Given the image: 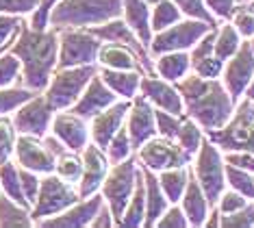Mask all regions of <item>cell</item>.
<instances>
[{"label":"cell","instance_id":"obj_1","mask_svg":"<svg viewBox=\"0 0 254 228\" xmlns=\"http://www.w3.org/2000/svg\"><path fill=\"white\" fill-rule=\"evenodd\" d=\"M9 50L22 63V85L44 91L59 61V31L53 26L33 28L24 22Z\"/></svg>","mask_w":254,"mask_h":228},{"label":"cell","instance_id":"obj_2","mask_svg":"<svg viewBox=\"0 0 254 228\" xmlns=\"http://www.w3.org/2000/svg\"><path fill=\"white\" fill-rule=\"evenodd\" d=\"M176 87L183 96L185 115L198 122L204 133L219 131L233 115L235 100L219 78H204L189 72Z\"/></svg>","mask_w":254,"mask_h":228},{"label":"cell","instance_id":"obj_3","mask_svg":"<svg viewBox=\"0 0 254 228\" xmlns=\"http://www.w3.org/2000/svg\"><path fill=\"white\" fill-rule=\"evenodd\" d=\"M122 15V0H57L48 11L53 28H89Z\"/></svg>","mask_w":254,"mask_h":228},{"label":"cell","instance_id":"obj_4","mask_svg":"<svg viewBox=\"0 0 254 228\" xmlns=\"http://www.w3.org/2000/svg\"><path fill=\"white\" fill-rule=\"evenodd\" d=\"M98 63L91 66H74V68H57L50 83L44 89L46 100L53 104L55 111H65L72 109L74 102L80 98V93L85 91V87L94 76L98 74Z\"/></svg>","mask_w":254,"mask_h":228},{"label":"cell","instance_id":"obj_5","mask_svg":"<svg viewBox=\"0 0 254 228\" xmlns=\"http://www.w3.org/2000/svg\"><path fill=\"white\" fill-rule=\"evenodd\" d=\"M206 137L222 152L228 150H248L254 152V102L241 98L235 104L230 120L219 131L206 133Z\"/></svg>","mask_w":254,"mask_h":228},{"label":"cell","instance_id":"obj_6","mask_svg":"<svg viewBox=\"0 0 254 228\" xmlns=\"http://www.w3.org/2000/svg\"><path fill=\"white\" fill-rule=\"evenodd\" d=\"M139 174H141L139 161H137V156L132 154L126 161L113 163V165L109 167L107 178L102 180L100 194L105 198V202L109 204V209L113 211L118 224H120V218H122L126 204L130 200L132 191H135V187H137Z\"/></svg>","mask_w":254,"mask_h":228},{"label":"cell","instance_id":"obj_7","mask_svg":"<svg viewBox=\"0 0 254 228\" xmlns=\"http://www.w3.org/2000/svg\"><path fill=\"white\" fill-rule=\"evenodd\" d=\"M191 163H193L191 165L193 176L202 185L211 207H215L222 191L226 189V161H224V152L206 137L198 148V152H195Z\"/></svg>","mask_w":254,"mask_h":228},{"label":"cell","instance_id":"obj_8","mask_svg":"<svg viewBox=\"0 0 254 228\" xmlns=\"http://www.w3.org/2000/svg\"><path fill=\"white\" fill-rule=\"evenodd\" d=\"M80 200L78 187L72 183H65L63 178H59L57 174H44L42 185H39V194L37 200L31 207V218L33 222L53 218V215L65 211L67 207H72L74 202Z\"/></svg>","mask_w":254,"mask_h":228},{"label":"cell","instance_id":"obj_9","mask_svg":"<svg viewBox=\"0 0 254 228\" xmlns=\"http://www.w3.org/2000/svg\"><path fill=\"white\" fill-rule=\"evenodd\" d=\"M211 28H213L211 24H206V22H202V20L183 17V20L176 22V24L154 33L152 42L148 46V52L152 57H157V55L172 52V50H191Z\"/></svg>","mask_w":254,"mask_h":228},{"label":"cell","instance_id":"obj_10","mask_svg":"<svg viewBox=\"0 0 254 228\" xmlns=\"http://www.w3.org/2000/svg\"><path fill=\"white\" fill-rule=\"evenodd\" d=\"M100 39L87 28H59V61L57 68L91 66L98 63Z\"/></svg>","mask_w":254,"mask_h":228},{"label":"cell","instance_id":"obj_11","mask_svg":"<svg viewBox=\"0 0 254 228\" xmlns=\"http://www.w3.org/2000/svg\"><path fill=\"white\" fill-rule=\"evenodd\" d=\"M135 156L141 165L150 167L152 172H163L170 167H181V165H189L193 161V156H189L176 139L170 137H161L154 135L148 142H143L139 148L135 150Z\"/></svg>","mask_w":254,"mask_h":228},{"label":"cell","instance_id":"obj_12","mask_svg":"<svg viewBox=\"0 0 254 228\" xmlns=\"http://www.w3.org/2000/svg\"><path fill=\"white\" fill-rule=\"evenodd\" d=\"M55 113L57 111L53 109V104L46 100L44 91H39L11 113V122H13L18 135L44 137L50 133V124H53Z\"/></svg>","mask_w":254,"mask_h":228},{"label":"cell","instance_id":"obj_13","mask_svg":"<svg viewBox=\"0 0 254 228\" xmlns=\"http://www.w3.org/2000/svg\"><path fill=\"white\" fill-rule=\"evenodd\" d=\"M252 76H254V52L250 48V42L244 39L239 50L224 63L222 76H219L226 91L230 93V98L235 100V104L246 96V89L250 85Z\"/></svg>","mask_w":254,"mask_h":228},{"label":"cell","instance_id":"obj_14","mask_svg":"<svg viewBox=\"0 0 254 228\" xmlns=\"http://www.w3.org/2000/svg\"><path fill=\"white\" fill-rule=\"evenodd\" d=\"M80 156H83V174H80L76 187L80 198H89L100 191L102 180L107 178L109 167H111V161H109L107 152L94 142H89L80 150Z\"/></svg>","mask_w":254,"mask_h":228},{"label":"cell","instance_id":"obj_15","mask_svg":"<svg viewBox=\"0 0 254 228\" xmlns=\"http://www.w3.org/2000/svg\"><path fill=\"white\" fill-rule=\"evenodd\" d=\"M13 156L20 167L33 169V172L42 174V176L55 172V154H53V150L46 146L44 137L18 135Z\"/></svg>","mask_w":254,"mask_h":228},{"label":"cell","instance_id":"obj_16","mask_svg":"<svg viewBox=\"0 0 254 228\" xmlns=\"http://www.w3.org/2000/svg\"><path fill=\"white\" fill-rule=\"evenodd\" d=\"M50 133H53L67 150H74V152H80L91 142L89 122L85 118H80V115H76L70 109L57 111L53 118V124H50Z\"/></svg>","mask_w":254,"mask_h":228},{"label":"cell","instance_id":"obj_17","mask_svg":"<svg viewBox=\"0 0 254 228\" xmlns=\"http://www.w3.org/2000/svg\"><path fill=\"white\" fill-rule=\"evenodd\" d=\"M105 204L102 194L89 196V198H80L78 202H74L72 207H67L65 211L53 215V218L39 220L35 226H44V228H85L91 224L94 215L98 213V209Z\"/></svg>","mask_w":254,"mask_h":228},{"label":"cell","instance_id":"obj_18","mask_svg":"<svg viewBox=\"0 0 254 228\" xmlns=\"http://www.w3.org/2000/svg\"><path fill=\"white\" fill-rule=\"evenodd\" d=\"M139 93L154 109H163L176 115H185L183 96L178 91L176 83H170V80L161 78L157 74H143Z\"/></svg>","mask_w":254,"mask_h":228},{"label":"cell","instance_id":"obj_19","mask_svg":"<svg viewBox=\"0 0 254 228\" xmlns=\"http://www.w3.org/2000/svg\"><path fill=\"white\" fill-rule=\"evenodd\" d=\"M87 31H89L91 35H96V37L100 39V42H115V44H124V46H128V48H132V50L137 52V55L141 57V61L146 63L148 72H150V74H154L148 48L141 44V39L135 35V31H132V28L124 22V17H122V15H120V17H113V20L105 22V24L89 26Z\"/></svg>","mask_w":254,"mask_h":228},{"label":"cell","instance_id":"obj_20","mask_svg":"<svg viewBox=\"0 0 254 228\" xmlns=\"http://www.w3.org/2000/svg\"><path fill=\"white\" fill-rule=\"evenodd\" d=\"M130 100L113 102L111 107H107L105 111H100L98 115L89 120V137L96 146H100L102 150H107L109 142L113 139V135L126 124V113H128Z\"/></svg>","mask_w":254,"mask_h":228},{"label":"cell","instance_id":"obj_21","mask_svg":"<svg viewBox=\"0 0 254 228\" xmlns=\"http://www.w3.org/2000/svg\"><path fill=\"white\" fill-rule=\"evenodd\" d=\"M126 131L130 135L132 148H139L143 142L157 135V120H154V107L141 93L130 100L128 113H126Z\"/></svg>","mask_w":254,"mask_h":228},{"label":"cell","instance_id":"obj_22","mask_svg":"<svg viewBox=\"0 0 254 228\" xmlns=\"http://www.w3.org/2000/svg\"><path fill=\"white\" fill-rule=\"evenodd\" d=\"M118 100H120L118 93L113 89H109V85L100 78V74H96L87 83L85 91L80 93V98L74 102V107L70 111H74L76 115H80V118H85L89 122L94 115H98L100 111H105L107 107H111V104Z\"/></svg>","mask_w":254,"mask_h":228},{"label":"cell","instance_id":"obj_23","mask_svg":"<svg viewBox=\"0 0 254 228\" xmlns=\"http://www.w3.org/2000/svg\"><path fill=\"white\" fill-rule=\"evenodd\" d=\"M213 39H215V28H211L198 44L189 50V59H191V72L204 78H219L224 70V63L213 52Z\"/></svg>","mask_w":254,"mask_h":228},{"label":"cell","instance_id":"obj_24","mask_svg":"<svg viewBox=\"0 0 254 228\" xmlns=\"http://www.w3.org/2000/svg\"><path fill=\"white\" fill-rule=\"evenodd\" d=\"M98 66L113 68V70H139L143 74H150L146 63L132 48L115 42H102L98 50Z\"/></svg>","mask_w":254,"mask_h":228},{"label":"cell","instance_id":"obj_25","mask_svg":"<svg viewBox=\"0 0 254 228\" xmlns=\"http://www.w3.org/2000/svg\"><path fill=\"white\" fill-rule=\"evenodd\" d=\"M178 204L183 207L185 215H187L189 226L200 228L204 224L206 215L211 211V202H209V198H206L204 189H202V185L198 183V178L193 176V172H191V176H189V183L185 187V194Z\"/></svg>","mask_w":254,"mask_h":228},{"label":"cell","instance_id":"obj_26","mask_svg":"<svg viewBox=\"0 0 254 228\" xmlns=\"http://www.w3.org/2000/svg\"><path fill=\"white\" fill-rule=\"evenodd\" d=\"M141 176H143V189H146V220H143V228H150L157 224V220L163 215V211L170 207V200L165 198L163 189H161L157 172L150 167L141 165Z\"/></svg>","mask_w":254,"mask_h":228},{"label":"cell","instance_id":"obj_27","mask_svg":"<svg viewBox=\"0 0 254 228\" xmlns=\"http://www.w3.org/2000/svg\"><path fill=\"white\" fill-rule=\"evenodd\" d=\"M150 15H152V4L146 0H122V17L128 24L135 35L141 39V44L150 46L152 42V24H150Z\"/></svg>","mask_w":254,"mask_h":228},{"label":"cell","instance_id":"obj_28","mask_svg":"<svg viewBox=\"0 0 254 228\" xmlns=\"http://www.w3.org/2000/svg\"><path fill=\"white\" fill-rule=\"evenodd\" d=\"M100 78L109 85V89L118 93L122 100H132L139 93L143 72L139 70H113V68H98Z\"/></svg>","mask_w":254,"mask_h":228},{"label":"cell","instance_id":"obj_29","mask_svg":"<svg viewBox=\"0 0 254 228\" xmlns=\"http://www.w3.org/2000/svg\"><path fill=\"white\" fill-rule=\"evenodd\" d=\"M154 74L161 78L170 80V83H178L185 76L191 72V59H189V50H172L157 55L152 61Z\"/></svg>","mask_w":254,"mask_h":228},{"label":"cell","instance_id":"obj_30","mask_svg":"<svg viewBox=\"0 0 254 228\" xmlns=\"http://www.w3.org/2000/svg\"><path fill=\"white\" fill-rule=\"evenodd\" d=\"M161 189H163L165 198L170 200V204L181 202V198L185 194V187L189 183V176H191V163L189 165H181V167H170L163 169V172L157 174Z\"/></svg>","mask_w":254,"mask_h":228},{"label":"cell","instance_id":"obj_31","mask_svg":"<svg viewBox=\"0 0 254 228\" xmlns=\"http://www.w3.org/2000/svg\"><path fill=\"white\" fill-rule=\"evenodd\" d=\"M35 226L31 218V209L0 194V228H26Z\"/></svg>","mask_w":254,"mask_h":228},{"label":"cell","instance_id":"obj_32","mask_svg":"<svg viewBox=\"0 0 254 228\" xmlns=\"http://www.w3.org/2000/svg\"><path fill=\"white\" fill-rule=\"evenodd\" d=\"M241 42H244V37L237 33V28L233 26V22H230V20H224V24H217V26H215L213 52H215V55H217L222 61H228L230 57H233L235 52L239 50Z\"/></svg>","mask_w":254,"mask_h":228},{"label":"cell","instance_id":"obj_33","mask_svg":"<svg viewBox=\"0 0 254 228\" xmlns=\"http://www.w3.org/2000/svg\"><path fill=\"white\" fill-rule=\"evenodd\" d=\"M143 220H146V189H143V176L139 174L137 187L132 191L128 204H126L122 218H120L118 226H126V228H141Z\"/></svg>","mask_w":254,"mask_h":228},{"label":"cell","instance_id":"obj_34","mask_svg":"<svg viewBox=\"0 0 254 228\" xmlns=\"http://www.w3.org/2000/svg\"><path fill=\"white\" fill-rule=\"evenodd\" d=\"M0 194L9 196L11 200L28 207L24 194H22V183H20V165L15 161H4L0 163ZM31 209V207H28Z\"/></svg>","mask_w":254,"mask_h":228},{"label":"cell","instance_id":"obj_35","mask_svg":"<svg viewBox=\"0 0 254 228\" xmlns=\"http://www.w3.org/2000/svg\"><path fill=\"white\" fill-rule=\"evenodd\" d=\"M55 174L59 178L65 180V183L78 185L80 174H83V156H80V152H74V150L65 148L61 154H57V159H55Z\"/></svg>","mask_w":254,"mask_h":228},{"label":"cell","instance_id":"obj_36","mask_svg":"<svg viewBox=\"0 0 254 228\" xmlns=\"http://www.w3.org/2000/svg\"><path fill=\"white\" fill-rule=\"evenodd\" d=\"M204 139H206L204 128H202L195 120H191V118H187V115H185L183 124H181V128H178V135H176L178 146H181V148L187 152L189 156H195V152H198V148L202 146Z\"/></svg>","mask_w":254,"mask_h":228},{"label":"cell","instance_id":"obj_37","mask_svg":"<svg viewBox=\"0 0 254 228\" xmlns=\"http://www.w3.org/2000/svg\"><path fill=\"white\" fill-rule=\"evenodd\" d=\"M183 11L176 7L172 0H157L152 4V15H150V24H152V33H159L163 28L176 24L183 20Z\"/></svg>","mask_w":254,"mask_h":228},{"label":"cell","instance_id":"obj_38","mask_svg":"<svg viewBox=\"0 0 254 228\" xmlns=\"http://www.w3.org/2000/svg\"><path fill=\"white\" fill-rule=\"evenodd\" d=\"M39 91H33L28 87L11 85V87H0V115H11L20 104H24L28 98H33Z\"/></svg>","mask_w":254,"mask_h":228},{"label":"cell","instance_id":"obj_39","mask_svg":"<svg viewBox=\"0 0 254 228\" xmlns=\"http://www.w3.org/2000/svg\"><path fill=\"white\" fill-rule=\"evenodd\" d=\"M226 187L239 191L241 196H246L248 200L254 202V174L252 172H246V169L226 163Z\"/></svg>","mask_w":254,"mask_h":228},{"label":"cell","instance_id":"obj_40","mask_svg":"<svg viewBox=\"0 0 254 228\" xmlns=\"http://www.w3.org/2000/svg\"><path fill=\"white\" fill-rule=\"evenodd\" d=\"M105 152H107L109 161H111V165L113 163H120V161H126L128 156L135 154V148H132L130 135H128V131H126V124L113 135V139L109 142Z\"/></svg>","mask_w":254,"mask_h":228},{"label":"cell","instance_id":"obj_41","mask_svg":"<svg viewBox=\"0 0 254 228\" xmlns=\"http://www.w3.org/2000/svg\"><path fill=\"white\" fill-rule=\"evenodd\" d=\"M22 80V63L11 50L0 55V87H11Z\"/></svg>","mask_w":254,"mask_h":228},{"label":"cell","instance_id":"obj_42","mask_svg":"<svg viewBox=\"0 0 254 228\" xmlns=\"http://www.w3.org/2000/svg\"><path fill=\"white\" fill-rule=\"evenodd\" d=\"M178 9L183 11L185 17H193V20H202L206 24H211L213 28L217 26V17L206 9L204 0H172Z\"/></svg>","mask_w":254,"mask_h":228},{"label":"cell","instance_id":"obj_43","mask_svg":"<svg viewBox=\"0 0 254 228\" xmlns=\"http://www.w3.org/2000/svg\"><path fill=\"white\" fill-rule=\"evenodd\" d=\"M15 139H18V131H15L11 118L9 115H0V163L9 161L13 156Z\"/></svg>","mask_w":254,"mask_h":228},{"label":"cell","instance_id":"obj_44","mask_svg":"<svg viewBox=\"0 0 254 228\" xmlns=\"http://www.w3.org/2000/svg\"><path fill=\"white\" fill-rule=\"evenodd\" d=\"M233 26L244 39L254 37V4H239L230 17Z\"/></svg>","mask_w":254,"mask_h":228},{"label":"cell","instance_id":"obj_45","mask_svg":"<svg viewBox=\"0 0 254 228\" xmlns=\"http://www.w3.org/2000/svg\"><path fill=\"white\" fill-rule=\"evenodd\" d=\"M183 118H185V115H176V113H170V111H163V109H154V120H157V135L176 139L178 128H181V124H183Z\"/></svg>","mask_w":254,"mask_h":228},{"label":"cell","instance_id":"obj_46","mask_svg":"<svg viewBox=\"0 0 254 228\" xmlns=\"http://www.w3.org/2000/svg\"><path fill=\"white\" fill-rule=\"evenodd\" d=\"M22 15H9V13H0V48H9L13 44V39L18 37L22 24H24Z\"/></svg>","mask_w":254,"mask_h":228},{"label":"cell","instance_id":"obj_47","mask_svg":"<svg viewBox=\"0 0 254 228\" xmlns=\"http://www.w3.org/2000/svg\"><path fill=\"white\" fill-rule=\"evenodd\" d=\"M224 228H254V202H248L244 209L228 215H222Z\"/></svg>","mask_w":254,"mask_h":228},{"label":"cell","instance_id":"obj_48","mask_svg":"<svg viewBox=\"0 0 254 228\" xmlns=\"http://www.w3.org/2000/svg\"><path fill=\"white\" fill-rule=\"evenodd\" d=\"M20 183H22V194H24L28 207H33V202L37 200V194H39V185H42V174L20 167Z\"/></svg>","mask_w":254,"mask_h":228},{"label":"cell","instance_id":"obj_49","mask_svg":"<svg viewBox=\"0 0 254 228\" xmlns=\"http://www.w3.org/2000/svg\"><path fill=\"white\" fill-rule=\"evenodd\" d=\"M248 202H252V200H248V198L241 196L239 191L226 187V189L222 191V196H219V200H217L215 207L219 209V213H222V215H228V213H235V211H239V209H244Z\"/></svg>","mask_w":254,"mask_h":228},{"label":"cell","instance_id":"obj_50","mask_svg":"<svg viewBox=\"0 0 254 228\" xmlns=\"http://www.w3.org/2000/svg\"><path fill=\"white\" fill-rule=\"evenodd\" d=\"M157 228H187L189 222H187V215H185L183 207L178 202L170 204V207L163 211V215L157 220Z\"/></svg>","mask_w":254,"mask_h":228},{"label":"cell","instance_id":"obj_51","mask_svg":"<svg viewBox=\"0 0 254 228\" xmlns=\"http://www.w3.org/2000/svg\"><path fill=\"white\" fill-rule=\"evenodd\" d=\"M42 0H0V13L9 15H31Z\"/></svg>","mask_w":254,"mask_h":228},{"label":"cell","instance_id":"obj_52","mask_svg":"<svg viewBox=\"0 0 254 228\" xmlns=\"http://www.w3.org/2000/svg\"><path fill=\"white\" fill-rule=\"evenodd\" d=\"M224 161L228 165H235V167H241L246 172H252L254 174V152H248V150H228L224 152Z\"/></svg>","mask_w":254,"mask_h":228},{"label":"cell","instance_id":"obj_53","mask_svg":"<svg viewBox=\"0 0 254 228\" xmlns=\"http://www.w3.org/2000/svg\"><path fill=\"white\" fill-rule=\"evenodd\" d=\"M204 4L217 20L224 22V20H230V17H233L239 2H237V0H204Z\"/></svg>","mask_w":254,"mask_h":228},{"label":"cell","instance_id":"obj_54","mask_svg":"<svg viewBox=\"0 0 254 228\" xmlns=\"http://www.w3.org/2000/svg\"><path fill=\"white\" fill-rule=\"evenodd\" d=\"M55 2L57 0H42L39 7L31 13V22H28V24H31L33 28H46L48 26V11L53 9Z\"/></svg>","mask_w":254,"mask_h":228},{"label":"cell","instance_id":"obj_55","mask_svg":"<svg viewBox=\"0 0 254 228\" xmlns=\"http://www.w3.org/2000/svg\"><path fill=\"white\" fill-rule=\"evenodd\" d=\"M91 228H113L118 226V220H115L113 211L109 209V204L105 202L100 209H98V213L94 215V220H91Z\"/></svg>","mask_w":254,"mask_h":228},{"label":"cell","instance_id":"obj_56","mask_svg":"<svg viewBox=\"0 0 254 228\" xmlns=\"http://www.w3.org/2000/svg\"><path fill=\"white\" fill-rule=\"evenodd\" d=\"M202 226L204 228H219L222 226V213H219L217 207H211V211H209V215H206V220H204Z\"/></svg>","mask_w":254,"mask_h":228},{"label":"cell","instance_id":"obj_57","mask_svg":"<svg viewBox=\"0 0 254 228\" xmlns=\"http://www.w3.org/2000/svg\"><path fill=\"white\" fill-rule=\"evenodd\" d=\"M244 98H248V100H252V102H254V76H252L250 85H248V89H246V96H244Z\"/></svg>","mask_w":254,"mask_h":228},{"label":"cell","instance_id":"obj_58","mask_svg":"<svg viewBox=\"0 0 254 228\" xmlns=\"http://www.w3.org/2000/svg\"><path fill=\"white\" fill-rule=\"evenodd\" d=\"M239 4H250V2H254V0H237Z\"/></svg>","mask_w":254,"mask_h":228},{"label":"cell","instance_id":"obj_59","mask_svg":"<svg viewBox=\"0 0 254 228\" xmlns=\"http://www.w3.org/2000/svg\"><path fill=\"white\" fill-rule=\"evenodd\" d=\"M248 42H250V48H252V52H254V37H250Z\"/></svg>","mask_w":254,"mask_h":228},{"label":"cell","instance_id":"obj_60","mask_svg":"<svg viewBox=\"0 0 254 228\" xmlns=\"http://www.w3.org/2000/svg\"><path fill=\"white\" fill-rule=\"evenodd\" d=\"M146 2H150V4H154V2H157V0H146Z\"/></svg>","mask_w":254,"mask_h":228},{"label":"cell","instance_id":"obj_61","mask_svg":"<svg viewBox=\"0 0 254 228\" xmlns=\"http://www.w3.org/2000/svg\"><path fill=\"white\" fill-rule=\"evenodd\" d=\"M4 50H9V48H0V55H2V52H4Z\"/></svg>","mask_w":254,"mask_h":228},{"label":"cell","instance_id":"obj_62","mask_svg":"<svg viewBox=\"0 0 254 228\" xmlns=\"http://www.w3.org/2000/svg\"><path fill=\"white\" fill-rule=\"evenodd\" d=\"M250 4H252V2H250Z\"/></svg>","mask_w":254,"mask_h":228}]
</instances>
